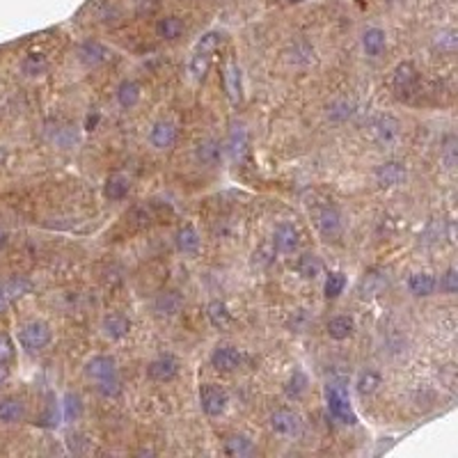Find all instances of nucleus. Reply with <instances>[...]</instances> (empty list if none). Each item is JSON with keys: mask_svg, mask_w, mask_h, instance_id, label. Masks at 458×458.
Listing matches in <instances>:
<instances>
[{"mask_svg": "<svg viewBox=\"0 0 458 458\" xmlns=\"http://www.w3.org/2000/svg\"><path fill=\"white\" fill-rule=\"evenodd\" d=\"M325 403H328V413H330L334 420L341 424H348L353 426L358 422V417L353 413L351 399H348V392L344 389V385H337V382H330L325 387Z\"/></svg>", "mask_w": 458, "mask_h": 458, "instance_id": "f257e3e1", "label": "nucleus"}, {"mask_svg": "<svg viewBox=\"0 0 458 458\" xmlns=\"http://www.w3.org/2000/svg\"><path fill=\"white\" fill-rule=\"evenodd\" d=\"M19 341L25 348V353H39L42 348L49 346L51 341V328L44 321H30L28 325H23Z\"/></svg>", "mask_w": 458, "mask_h": 458, "instance_id": "f03ea898", "label": "nucleus"}, {"mask_svg": "<svg viewBox=\"0 0 458 458\" xmlns=\"http://www.w3.org/2000/svg\"><path fill=\"white\" fill-rule=\"evenodd\" d=\"M200 403H202V410L209 417H218V415L225 413V408H227L229 396H227V392H225L220 385L207 382V385L200 387Z\"/></svg>", "mask_w": 458, "mask_h": 458, "instance_id": "7ed1b4c3", "label": "nucleus"}, {"mask_svg": "<svg viewBox=\"0 0 458 458\" xmlns=\"http://www.w3.org/2000/svg\"><path fill=\"white\" fill-rule=\"evenodd\" d=\"M300 426H303V422H300V417L296 413H291V410H275V413L271 415V428L275 431L277 435L282 437H293L300 433Z\"/></svg>", "mask_w": 458, "mask_h": 458, "instance_id": "20e7f679", "label": "nucleus"}, {"mask_svg": "<svg viewBox=\"0 0 458 458\" xmlns=\"http://www.w3.org/2000/svg\"><path fill=\"white\" fill-rule=\"evenodd\" d=\"M298 243H300V234L291 222L277 225L275 234H273V250L279 252V255H291V252L298 250Z\"/></svg>", "mask_w": 458, "mask_h": 458, "instance_id": "39448f33", "label": "nucleus"}, {"mask_svg": "<svg viewBox=\"0 0 458 458\" xmlns=\"http://www.w3.org/2000/svg\"><path fill=\"white\" fill-rule=\"evenodd\" d=\"M30 289V282L25 277H10L0 282V314L8 312L10 305L23 296Z\"/></svg>", "mask_w": 458, "mask_h": 458, "instance_id": "423d86ee", "label": "nucleus"}, {"mask_svg": "<svg viewBox=\"0 0 458 458\" xmlns=\"http://www.w3.org/2000/svg\"><path fill=\"white\" fill-rule=\"evenodd\" d=\"M406 165L399 161H385L380 163L378 168H376V181L380 183L382 188H392V186H399V183L406 181Z\"/></svg>", "mask_w": 458, "mask_h": 458, "instance_id": "0eeeda50", "label": "nucleus"}, {"mask_svg": "<svg viewBox=\"0 0 458 458\" xmlns=\"http://www.w3.org/2000/svg\"><path fill=\"white\" fill-rule=\"evenodd\" d=\"M147 374L156 382H168L176 378V374H179V360L172 358V355H161V358L149 362Z\"/></svg>", "mask_w": 458, "mask_h": 458, "instance_id": "6e6552de", "label": "nucleus"}, {"mask_svg": "<svg viewBox=\"0 0 458 458\" xmlns=\"http://www.w3.org/2000/svg\"><path fill=\"white\" fill-rule=\"evenodd\" d=\"M394 90L399 94H413L417 90V85H420V71L415 69L413 62H401L396 65L394 69Z\"/></svg>", "mask_w": 458, "mask_h": 458, "instance_id": "1a4fd4ad", "label": "nucleus"}, {"mask_svg": "<svg viewBox=\"0 0 458 458\" xmlns=\"http://www.w3.org/2000/svg\"><path fill=\"white\" fill-rule=\"evenodd\" d=\"M183 310V296L176 289L161 291L154 300V312L159 317H176Z\"/></svg>", "mask_w": 458, "mask_h": 458, "instance_id": "9d476101", "label": "nucleus"}, {"mask_svg": "<svg viewBox=\"0 0 458 458\" xmlns=\"http://www.w3.org/2000/svg\"><path fill=\"white\" fill-rule=\"evenodd\" d=\"M222 156H225V147L218 140H202L200 145L195 147V159L204 168L220 165Z\"/></svg>", "mask_w": 458, "mask_h": 458, "instance_id": "9b49d317", "label": "nucleus"}, {"mask_svg": "<svg viewBox=\"0 0 458 458\" xmlns=\"http://www.w3.org/2000/svg\"><path fill=\"white\" fill-rule=\"evenodd\" d=\"M108 58H111V51H108L101 42H94V39L80 44V49H78V60L85 67H99V65H104Z\"/></svg>", "mask_w": 458, "mask_h": 458, "instance_id": "f8f14e48", "label": "nucleus"}, {"mask_svg": "<svg viewBox=\"0 0 458 458\" xmlns=\"http://www.w3.org/2000/svg\"><path fill=\"white\" fill-rule=\"evenodd\" d=\"M222 83H225V92H227L229 101L236 106L238 101H241V69H238L234 60H227V65H225Z\"/></svg>", "mask_w": 458, "mask_h": 458, "instance_id": "ddd939ff", "label": "nucleus"}, {"mask_svg": "<svg viewBox=\"0 0 458 458\" xmlns=\"http://www.w3.org/2000/svg\"><path fill=\"white\" fill-rule=\"evenodd\" d=\"M117 374V362L111 355H94V358L85 365V376L92 380L106 378V376Z\"/></svg>", "mask_w": 458, "mask_h": 458, "instance_id": "4468645a", "label": "nucleus"}, {"mask_svg": "<svg viewBox=\"0 0 458 458\" xmlns=\"http://www.w3.org/2000/svg\"><path fill=\"white\" fill-rule=\"evenodd\" d=\"M149 142L156 149H170L176 142V128L170 122H156L149 131Z\"/></svg>", "mask_w": 458, "mask_h": 458, "instance_id": "2eb2a0df", "label": "nucleus"}, {"mask_svg": "<svg viewBox=\"0 0 458 458\" xmlns=\"http://www.w3.org/2000/svg\"><path fill=\"white\" fill-rule=\"evenodd\" d=\"M211 365H214L218 371H234V369L241 365V353L231 346H218L214 353H211Z\"/></svg>", "mask_w": 458, "mask_h": 458, "instance_id": "dca6fc26", "label": "nucleus"}, {"mask_svg": "<svg viewBox=\"0 0 458 458\" xmlns=\"http://www.w3.org/2000/svg\"><path fill=\"white\" fill-rule=\"evenodd\" d=\"M104 334L108 339H113V341H117V339H124L126 334H128V330H131V321H128L124 314H108V317L104 319Z\"/></svg>", "mask_w": 458, "mask_h": 458, "instance_id": "f3484780", "label": "nucleus"}, {"mask_svg": "<svg viewBox=\"0 0 458 458\" xmlns=\"http://www.w3.org/2000/svg\"><path fill=\"white\" fill-rule=\"evenodd\" d=\"M399 131H401L399 119L389 117V115L380 117L374 124V138L378 142H382V145H389V142H394L396 138H399Z\"/></svg>", "mask_w": 458, "mask_h": 458, "instance_id": "a211bd4d", "label": "nucleus"}, {"mask_svg": "<svg viewBox=\"0 0 458 458\" xmlns=\"http://www.w3.org/2000/svg\"><path fill=\"white\" fill-rule=\"evenodd\" d=\"M435 277L428 275V273H413V275L408 277V291L413 293L417 298H426L431 293L435 291Z\"/></svg>", "mask_w": 458, "mask_h": 458, "instance_id": "6ab92c4d", "label": "nucleus"}, {"mask_svg": "<svg viewBox=\"0 0 458 458\" xmlns=\"http://www.w3.org/2000/svg\"><path fill=\"white\" fill-rule=\"evenodd\" d=\"M207 319L211 325L218 328V330H225V328L231 325V312L222 300H211L207 305Z\"/></svg>", "mask_w": 458, "mask_h": 458, "instance_id": "aec40b11", "label": "nucleus"}, {"mask_svg": "<svg viewBox=\"0 0 458 458\" xmlns=\"http://www.w3.org/2000/svg\"><path fill=\"white\" fill-rule=\"evenodd\" d=\"M229 152V156L234 161H241L245 152H248V131H245L243 126H234L229 131V138H227V147H225Z\"/></svg>", "mask_w": 458, "mask_h": 458, "instance_id": "412c9836", "label": "nucleus"}, {"mask_svg": "<svg viewBox=\"0 0 458 458\" xmlns=\"http://www.w3.org/2000/svg\"><path fill=\"white\" fill-rule=\"evenodd\" d=\"M387 37L380 28H369L365 35H362V49H365L367 56L378 58L382 51H385Z\"/></svg>", "mask_w": 458, "mask_h": 458, "instance_id": "4be33fe9", "label": "nucleus"}, {"mask_svg": "<svg viewBox=\"0 0 458 458\" xmlns=\"http://www.w3.org/2000/svg\"><path fill=\"white\" fill-rule=\"evenodd\" d=\"M176 248H179L183 255H195L197 250H200V234H197L195 227H190V225H186V227H181L179 231H176Z\"/></svg>", "mask_w": 458, "mask_h": 458, "instance_id": "5701e85b", "label": "nucleus"}, {"mask_svg": "<svg viewBox=\"0 0 458 458\" xmlns=\"http://www.w3.org/2000/svg\"><path fill=\"white\" fill-rule=\"evenodd\" d=\"M25 417V406L14 396H8V399L0 401V422L5 424H16Z\"/></svg>", "mask_w": 458, "mask_h": 458, "instance_id": "b1692460", "label": "nucleus"}, {"mask_svg": "<svg viewBox=\"0 0 458 458\" xmlns=\"http://www.w3.org/2000/svg\"><path fill=\"white\" fill-rule=\"evenodd\" d=\"M325 330L330 334V339H337V341L348 339L355 332V321L351 317H334L328 321Z\"/></svg>", "mask_w": 458, "mask_h": 458, "instance_id": "393cba45", "label": "nucleus"}, {"mask_svg": "<svg viewBox=\"0 0 458 458\" xmlns=\"http://www.w3.org/2000/svg\"><path fill=\"white\" fill-rule=\"evenodd\" d=\"M319 229L323 231L325 236H334L341 231V216L339 211L334 207H325L323 211L319 214Z\"/></svg>", "mask_w": 458, "mask_h": 458, "instance_id": "a878e982", "label": "nucleus"}, {"mask_svg": "<svg viewBox=\"0 0 458 458\" xmlns=\"http://www.w3.org/2000/svg\"><path fill=\"white\" fill-rule=\"evenodd\" d=\"M142 97V90L135 80H122L117 87V101L122 108H133L138 106V101Z\"/></svg>", "mask_w": 458, "mask_h": 458, "instance_id": "bb28decb", "label": "nucleus"}, {"mask_svg": "<svg viewBox=\"0 0 458 458\" xmlns=\"http://www.w3.org/2000/svg\"><path fill=\"white\" fill-rule=\"evenodd\" d=\"M183 30H186V25L179 16H165V19H159V23H156V32H159V37L163 39H176L183 35Z\"/></svg>", "mask_w": 458, "mask_h": 458, "instance_id": "cd10ccee", "label": "nucleus"}, {"mask_svg": "<svg viewBox=\"0 0 458 458\" xmlns=\"http://www.w3.org/2000/svg\"><path fill=\"white\" fill-rule=\"evenodd\" d=\"M225 454L231 458H243L252 454V442L245 435H229L225 440Z\"/></svg>", "mask_w": 458, "mask_h": 458, "instance_id": "c85d7f7f", "label": "nucleus"}, {"mask_svg": "<svg viewBox=\"0 0 458 458\" xmlns=\"http://www.w3.org/2000/svg\"><path fill=\"white\" fill-rule=\"evenodd\" d=\"M296 271H298L305 279H314V277H317L319 273H321V259H319L317 255H312V252H305V255L298 259Z\"/></svg>", "mask_w": 458, "mask_h": 458, "instance_id": "c756f323", "label": "nucleus"}, {"mask_svg": "<svg viewBox=\"0 0 458 458\" xmlns=\"http://www.w3.org/2000/svg\"><path fill=\"white\" fill-rule=\"evenodd\" d=\"M209 67H211V56H209V53L195 51V56L190 58L188 71H190V76H193V80H204V76L209 73Z\"/></svg>", "mask_w": 458, "mask_h": 458, "instance_id": "7c9ffc66", "label": "nucleus"}, {"mask_svg": "<svg viewBox=\"0 0 458 458\" xmlns=\"http://www.w3.org/2000/svg\"><path fill=\"white\" fill-rule=\"evenodd\" d=\"M128 193V179L122 174H115L106 183V197L108 200H124Z\"/></svg>", "mask_w": 458, "mask_h": 458, "instance_id": "2f4dec72", "label": "nucleus"}, {"mask_svg": "<svg viewBox=\"0 0 458 458\" xmlns=\"http://www.w3.org/2000/svg\"><path fill=\"white\" fill-rule=\"evenodd\" d=\"M97 392L101 396H106V399H113V396H117L122 392V380L117 378V374L106 376V378H99L97 380Z\"/></svg>", "mask_w": 458, "mask_h": 458, "instance_id": "473e14b6", "label": "nucleus"}, {"mask_svg": "<svg viewBox=\"0 0 458 458\" xmlns=\"http://www.w3.org/2000/svg\"><path fill=\"white\" fill-rule=\"evenodd\" d=\"M344 289H346L344 273H339V271L330 273V275H328V279H325V286H323L325 296H328V298H337V296H341V293H344Z\"/></svg>", "mask_w": 458, "mask_h": 458, "instance_id": "72a5a7b5", "label": "nucleus"}, {"mask_svg": "<svg viewBox=\"0 0 458 458\" xmlns=\"http://www.w3.org/2000/svg\"><path fill=\"white\" fill-rule=\"evenodd\" d=\"M305 389H307V376L303 371H293L291 378L286 380L284 392L289 394L291 399H298L300 394H305Z\"/></svg>", "mask_w": 458, "mask_h": 458, "instance_id": "f704fd0d", "label": "nucleus"}, {"mask_svg": "<svg viewBox=\"0 0 458 458\" xmlns=\"http://www.w3.org/2000/svg\"><path fill=\"white\" fill-rule=\"evenodd\" d=\"M23 71L28 73V76H42V73L46 71L44 56H39V53H30V56L23 60Z\"/></svg>", "mask_w": 458, "mask_h": 458, "instance_id": "c9c22d12", "label": "nucleus"}, {"mask_svg": "<svg viewBox=\"0 0 458 458\" xmlns=\"http://www.w3.org/2000/svg\"><path fill=\"white\" fill-rule=\"evenodd\" d=\"M220 44H222V35L220 32H207L200 42H197V46H195V51H200V53H214V51H218L220 49Z\"/></svg>", "mask_w": 458, "mask_h": 458, "instance_id": "e433bc0d", "label": "nucleus"}, {"mask_svg": "<svg viewBox=\"0 0 458 458\" xmlns=\"http://www.w3.org/2000/svg\"><path fill=\"white\" fill-rule=\"evenodd\" d=\"M382 284H385V279H382L380 275H376V273H369V275L362 279V284H360V293L362 296H376L380 289H382Z\"/></svg>", "mask_w": 458, "mask_h": 458, "instance_id": "4c0bfd02", "label": "nucleus"}, {"mask_svg": "<svg viewBox=\"0 0 458 458\" xmlns=\"http://www.w3.org/2000/svg\"><path fill=\"white\" fill-rule=\"evenodd\" d=\"M378 385H380V376L376 371H365L360 376V380H358L360 394H371V392L378 389Z\"/></svg>", "mask_w": 458, "mask_h": 458, "instance_id": "58836bf2", "label": "nucleus"}, {"mask_svg": "<svg viewBox=\"0 0 458 458\" xmlns=\"http://www.w3.org/2000/svg\"><path fill=\"white\" fill-rule=\"evenodd\" d=\"M62 408H65V417H67V420H76V417L80 415V410H83L80 396H78V394H67Z\"/></svg>", "mask_w": 458, "mask_h": 458, "instance_id": "ea45409f", "label": "nucleus"}, {"mask_svg": "<svg viewBox=\"0 0 458 458\" xmlns=\"http://www.w3.org/2000/svg\"><path fill=\"white\" fill-rule=\"evenodd\" d=\"M328 115H330V119H348L353 115V106L348 104V101H334V104L328 108Z\"/></svg>", "mask_w": 458, "mask_h": 458, "instance_id": "a19ab883", "label": "nucleus"}, {"mask_svg": "<svg viewBox=\"0 0 458 458\" xmlns=\"http://www.w3.org/2000/svg\"><path fill=\"white\" fill-rule=\"evenodd\" d=\"M440 289H442L444 293H449V296L458 291V273H456V268H449V271L440 277Z\"/></svg>", "mask_w": 458, "mask_h": 458, "instance_id": "79ce46f5", "label": "nucleus"}, {"mask_svg": "<svg viewBox=\"0 0 458 458\" xmlns=\"http://www.w3.org/2000/svg\"><path fill=\"white\" fill-rule=\"evenodd\" d=\"M442 161L447 168H454L456 165V138L454 135H449L447 142H444L442 147Z\"/></svg>", "mask_w": 458, "mask_h": 458, "instance_id": "37998d69", "label": "nucleus"}, {"mask_svg": "<svg viewBox=\"0 0 458 458\" xmlns=\"http://www.w3.org/2000/svg\"><path fill=\"white\" fill-rule=\"evenodd\" d=\"M12 358H14V346H12L8 334H0V365L10 362Z\"/></svg>", "mask_w": 458, "mask_h": 458, "instance_id": "c03bdc74", "label": "nucleus"}, {"mask_svg": "<svg viewBox=\"0 0 458 458\" xmlns=\"http://www.w3.org/2000/svg\"><path fill=\"white\" fill-rule=\"evenodd\" d=\"M97 122H99V113L90 115V117H87V122H85V128H87V131H92V128L97 126Z\"/></svg>", "mask_w": 458, "mask_h": 458, "instance_id": "a18cd8bd", "label": "nucleus"}, {"mask_svg": "<svg viewBox=\"0 0 458 458\" xmlns=\"http://www.w3.org/2000/svg\"><path fill=\"white\" fill-rule=\"evenodd\" d=\"M5 380H8V369L0 365V387H3V382H5Z\"/></svg>", "mask_w": 458, "mask_h": 458, "instance_id": "49530a36", "label": "nucleus"}, {"mask_svg": "<svg viewBox=\"0 0 458 458\" xmlns=\"http://www.w3.org/2000/svg\"><path fill=\"white\" fill-rule=\"evenodd\" d=\"M5 245H8V234L0 229V248H5Z\"/></svg>", "mask_w": 458, "mask_h": 458, "instance_id": "de8ad7c7", "label": "nucleus"}, {"mask_svg": "<svg viewBox=\"0 0 458 458\" xmlns=\"http://www.w3.org/2000/svg\"><path fill=\"white\" fill-rule=\"evenodd\" d=\"M286 3H303V0H286Z\"/></svg>", "mask_w": 458, "mask_h": 458, "instance_id": "09e8293b", "label": "nucleus"}]
</instances>
